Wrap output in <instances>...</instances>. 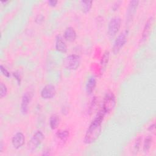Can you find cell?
Here are the masks:
<instances>
[{
	"label": "cell",
	"instance_id": "cell-19",
	"mask_svg": "<svg viewBox=\"0 0 156 156\" xmlns=\"http://www.w3.org/2000/svg\"><path fill=\"white\" fill-rule=\"evenodd\" d=\"M56 136L62 141L65 142L69 136V132L67 130H58L56 132Z\"/></svg>",
	"mask_w": 156,
	"mask_h": 156
},
{
	"label": "cell",
	"instance_id": "cell-24",
	"mask_svg": "<svg viewBox=\"0 0 156 156\" xmlns=\"http://www.w3.org/2000/svg\"><path fill=\"white\" fill-rule=\"evenodd\" d=\"M13 76H14V77L15 78L17 83L18 85H20L21 83V75H20V73L19 71H15L13 73Z\"/></svg>",
	"mask_w": 156,
	"mask_h": 156
},
{
	"label": "cell",
	"instance_id": "cell-28",
	"mask_svg": "<svg viewBox=\"0 0 156 156\" xmlns=\"http://www.w3.org/2000/svg\"><path fill=\"white\" fill-rule=\"evenodd\" d=\"M155 124H152L151 125H150L148 127V130L150 131L151 132H155Z\"/></svg>",
	"mask_w": 156,
	"mask_h": 156
},
{
	"label": "cell",
	"instance_id": "cell-31",
	"mask_svg": "<svg viewBox=\"0 0 156 156\" xmlns=\"http://www.w3.org/2000/svg\"><path fill=\"white\" fill-rule=\"evenodd\" d=\"M9 1H1V3H2V4H4L5 5V4H7V3H9Z\"/></svg>",
	"mask_w": 156,
	"mask_h": 156
},
{
	"label": "cell",
	"instance_id": "cell-23",
	"mask_svg": "<svg viewBox=\"0 0 156 156\" xmlns=\"http://www.w3.org/2000/svg\"><path fill=\"white\" fill-rule=\"evenodd\" d=\"M0 70H1V73L6 77L9 78L10 77V72L5 68V66H4L2 65H0Z\"/></svg>",
	"mask_w": 156,
	"mask_h": 156
},
{
	"label": "cell",
	"instance_id": "cell-10",
	"mask_svg": "<svg viewBox=\"0 0 156 156\" xmlns=\"http://www.w3.org/2000/svg\"><path fill=\"white\" fill-rule=\"evenodd\" d=\"M56 94V89L52 84L46 85L40 92L41 97L44 99H50L53 98Z\"/></svg>",
	"mask_w": 156,
	"mask_h": 156
},
{
	"label": "cell",
	"instance_id": "cell-1",
	"mask_svg": "<svg viewBox=\"0 0 156 156\" xmlns=\"http://www.w3.org/2000/svg\"><path fill=\"white\" fill-rule=\"evenodd\" d=\"M105 115L102 108L98 112L85 132L83 139L85 144H92L99 138L102 130V123Z\"/></svg>",
	"mask_w": 156,
	"mask_h": 156
},
{
	"label": "cell",
	"instance_id": "cell-13",
	"mask_svg": "<svg viewBox=\"0 0 156 156\" xmlns=\"http://www.w3.org/2000/svg\"><path fill=\"white\" fill-rule=\"evenodd\" d=\"M55 47L57 51L62 53H65L68 50L67 45L60 35H57L55 38Z\"/></svg>",
	"mask_w": 156,
	"mask_h": 156
},
{
	"label": "cell",
	"instance_id": "cell-21",
	"mask_svg": "<svg viewBox=\"0 0 156 156\" xmlns=\"http://www.w3.org/2000/svg\"><path fill=\"white\" fill-rule=\"evenodd\" d=\"M7 93V86L3 83L1 82L0 83V98H3L6 96Z\"/></svg>",
	"mask_w": 156,
	"mask_h": 156
},
{
	"label": "cell",
	"instance_id": "cell-6",
	"mask_svg": "<svg viewBox=\"0 0 156 156\" xmlns=\"http://www.w3.org/2000/svg\"><path fill=\"white\" fill-rule=\"evenodd\" d=\"M44 138V135L41 130L37 131L27 143L28 149L32 151H35L41 144Z\"/></svg>",
	"mask_w": 156,
	"mask_h": 156
},
{
	"label": "cell",
	"instance_id": "cell-27",
	"mask_svg": "<svg viewBox=\"0 0 156 156\" xmlns=\"http://www.w3.org/2000/svg\"><path fill=\"white\" fill-rule=\"evenodd\" d=\"M48 4L51 6V7H55L56 5V4H57L58 1L56 0H49L48 1Z\"/></svg>",
	"mask_w": 156,
	"mask_h": 156
},
{
	"label": "cell",
	"instance_id": "cell-16",
	"mask_svg": "<svg viewBox=\"0 0 156 156\" xmlns=\"http://www.w3.org/2000/svg\"><path fill=\"white\" fill-rule=\"evenodd\" d=\"M60 121V116L57 114H52L49 120V127L51 129L54 130L57 128V127L59 126Z\"/></svg>",
	"mask_w": 156,
	"mask_h": 156
},
{
	"label": "cell",
	"instance_id": "cell-9",
	"mask_svg": "<svg viewBox=\"0 0 156 156\" xmlns=\"http://www.w3.org/2000/svg\"><path fill=\"white\" fill-rule=\"evenodd\" d=\"M138 4L139 1L136 0H132L129 2L126 12V23L127 24L132 21L133 16H135L138 6Z\"/></svg>",
	"mask_w": 156,
	"mask_h": 156
},
{
	"label": "cell",
	"instance_id": "cell-4",
	"mask_svg": "<svg viewBox=\"0 0 156 156\" xmlns=\"http://www.w3.org/2000/svg\"><path fill=\"white\" fill-rule=\"evenodd\" d=\"M81 62L80 57L77 54H71L66 57L63 60V65L69 70L77 69Z\"/></svg>",
	"mask_w": 156,
	"mask_h": 156
},
{
	"label": "cell",
	"instance_id": "cell-17",
	"mask_svg": "<svg viewBox=\"0 0 156 156\" xmlns=\"http://www.w3.org/2000/svg\"><path fill=\"white\" fill-rule=\"evenodd\" d=\"M152 137L151 135H149L146 137V138L144 140L143 146V150L144 153H147L149 152V151L151 149L152 143Z\"/></svg>",
	"mask_w": 156,
	"mask_h": 156
},
{
	"label": "cell",
	"instance_id": "cell-22",
	"mask_svg": "<svg viewBox=\"0 0 156 156\" xmlns=\"http://www.w3.org/2000/svg\"><path fill=\"white\" fill-rule=\"evenodd\" d=\"M141 137L138 136L135 140V142L134 144V147H133L134 152H135V154H136L139 151L140 146H141Z\"/></svg>",
	"mask_w": 156,
	"mask_h": 156
},
{
	"label": "cell",
	"instance_id": "cell-20",
	"mask_svg": "<svg viewBox=\"0 0 156 156\" xmlns=\"http://www.w3.org/2000/svg\"><path fill=\"white\" fill-rule=\"evenodd\" d=\"M98 100L97 98L95 96L93 97V98L91 100V102L90 103L89 109H88V112L90 114L92 113L93 112H94L97 108L96 107L98 105Z\"/></svg>",
	"mask_w": 156,
	"mask_h": 156
},
{
	"label": "cell",
	"instance_id": "cell-12",
	"mask_svg": "<svg viewBox=\"0 0 156 156\" xmlns=\"http://www.w3.org/2000/svg\"><path fill=\"white\" fill-rule=\"evenodd\" d=\"M77 37V34L75 29L72 27H68L64 31L63 38L69 42H73L76 40Z\"/></svg>",
	"mask_w": 156,
	"mask_h": 156
},
{
	"label": "cell",
	"instance_id": "cell-15",
	"mask_svg": "<svg viewBox=\"0 0 156 156\" xmlns=\"http://www.w3.org/2000/svg\"><path fill=\"white\" fill-rule=\"evenodd\" d=\"M109 58H110V52L106 50L103 53L101 59L100 63H101V73H103L105 71V69L107 66V64L108 63Z\"/></svg>",
	"mask_w": 156,
	"mask_h": 156
},
{
	"label": "cell",
	"instance_id": "cell-29",
	"mask_svg": "<svg viewBox=\"0 0 156 156\" xmlns=\"http://www.w3.org/2000/svg\"><path fill=\"white\" fill-rule=\"evenodd\" d=\"M3 151V142L2 141H1L0 143V152H2Z\"/></svg>",
	"mask_w": 156,
	"mask_h": 156
},
{
	"label": "cell",
	"instance_id": "cell-8",
	"mask_svg": "<svg viewBox=\"0 0 156 156\" xmlns=\"http://www.w3.org/2000/svg\"><path fill=\"white\" fill-rule=\"evenodd\" d=\"M32 98V93L30 91L25 92L21 98L20 111L23 115H26L29 110V105Z\"/></svg>",
	"mask_w": 156,
	"mask_h": 156
},
{
	"label": "cell",
	"instance_id": "cell-5",
	"mask_svg": "<svg viewBox=\"0 0 156 156\" xmlns=\"http://www.w3.org/2000/svg\"><path fill=\"white\" fill-rule=\"evenodd\" d=\"M121 26V19L119 16L112 18L107 26V35L110 38L114 37L119 32Z\"/></svg>",
	"mask_w": 156,
	"mask_h": 156
},
{
	"label": "cell",
	"instance_id": "cell-18",
	"mask_svg": "<svg viewBox=\"0 0 156 156\" xmlns=\"http://www.w3.org/2000/svg\"><path fill=\"white\" fill-rule=\"evenodd\" d=\"M92 1H81L80 2V5L81 7V10L83 13H88L92 7Z\"/></svg>",
	"mask_w": 156,
	"mask_h": 156
},
{
	"label": "cell",
	"instance_id": "cell-14",
	"mask_svg": "<svg viewBox=\"0 0 156 156\" xmlns=\"http://www.w3.org/2000/svg\"><path fill=\"white\" fill-rule=\"evenodd\" d=\"M96 86V77L93 76H91L88 78L86 83L85 89H86L87 93L88 94H91L94 90Z\"/></svg>",
	"mask_w": 156,
	"mask_h": 156
},
{
	"label": "cell",
	"instance_id": "cell-3",
	"mask_svg": "<svg viewBox=\"0 0 156 156\" xmlns=\"http://www.w3.org/2000/svg\"><path fill=\"white\" fill-rule=\"evenodd\" d=\"M116 105V97L114 93L111 91H108L103 99L102 108L105 114L111 112Z\"/></svg>",
	"mask_w": 156,
	"mask_h": 156
},
{
	"label": "cell",
	"instance_id": "cell-25",
	"mask_svg": "<svg viewBox=\"0 0 156 156\" xmlns=\"http://www.w3.org/2000/svg\"><path fill=\"white\" fill-rule=\"evenodd\" d=\"M44 19V17L42 14H38L36 16L35 18V21L36 23L40 24L43 22Z\"/></svg>",
	"mask_w": 156,
	"mask_h": 156
},
{
	"label": "cell",
	"instance_id": "cell-11",
	"mask_svg": "<svg viewBox=\"0 0 156 156\" xmlns=\"http://www.w3.org/2000/svg\"><path fill=\"white\" fill-rule=\"evenodd\" d=\"M25 143V136L24 134L21 132H16L12 138V144L13 147L18 149L23 147Z\"/></svg>",
	"mask_w": 156,
	"mask_h": 156
},
{
	"label": "cell",
	"instance_id": "cell-7",
	"mask_svg": "<svg viewBox=\"0 0 156 156\" xmlns=\"http://www.w3.org/2000/svg\"><path fill=\"white\" fill-rule=\"evenodd\" d=\"M154 23V16H151L146 21L145 24L143 27V30L141 34V38L140 40V42H144L149 37L151 32L152 31V29Z\"/></svg>",
	"mask_w": 156,
	"mask_h": 156
},
{
	"label": "cell",
	"instance_id": "cell-26",
	"mask_svg": "<svg viewBox=\"0 0 156 156\" xmlns=\"http://www.w3.org/2000/svg\"><path fill=\"white\" fill-rule=\"evenodd\" d=\"M120 4H121V1H117L115 3H114L113 6H112L113 10H116L119 8V7L120 6Z\"/></svg>",
	"mask_w": 156,
	"mask_h": 156
},
{
	"label": "cell",
	"instance_id": "cell-30",
	"mask_svg": "<svg viewBox=\"0 0 156 156\" xmlns=\"http://www.w3.org/2000/svg\"><path fill=\"white\" fill-rule=\"evenodd\" d=\"M49 152H50L49 150V149H48V150L45 151H44V152H43L42 155H49V154H50V153H49Z\"/></svg>",
	"mask_w": 156,
	"mask_h": 156
},
{
	"label": "cell",
	"instance_id": "cell-2",
	"mask_svg": "<svg viewBox=\"0 0 156 156\" xmlns=\"http://www.w3.org/2000/svg\"><path fill=\"white\" fill-rule=\"evenodd\" d=\"M129 35V30L126 29L121 32L116 38L112 47V52L116 55L119 52L121 49L126 44Z\"/></svg>",
	"mask_w": 156,
	"mask_h": 156
}]
</instances>
